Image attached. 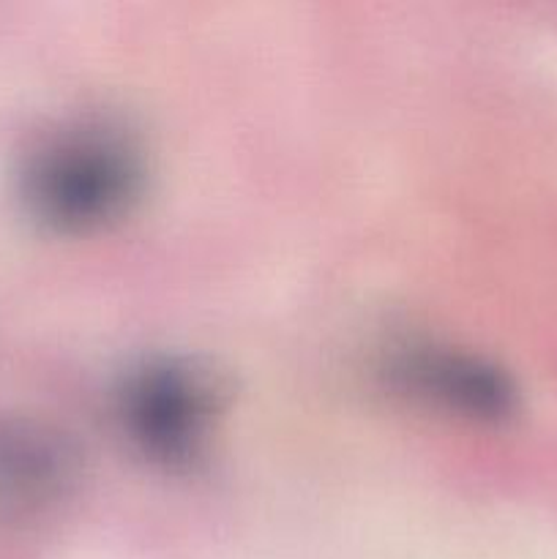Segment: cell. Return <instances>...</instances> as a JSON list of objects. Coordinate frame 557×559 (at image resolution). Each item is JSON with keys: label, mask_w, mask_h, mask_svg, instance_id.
<instances>
[{"label": "cell", "mask_w": 557, "mask_h": 559, "mask_svg": "<svg viewBox=\"0 0 557 559\" xmlns=\"http://www.w3.org/2000/svg\"><path fill=\"white\" fill-rule=\"evenodd\" d=\"M151 180L145 136L109 109L60 118L27 147L16 175L22 207L47 233L80 238L118 227Z\"/></svg>", "instance_id": "6da1fadb"}, {"label": "cell", "mask_w": 557, "mask_h": 559, "mask_svg": "<svg viewBox=\"0 0 557 559\" xmlns=\"http://www.w3.org/2000/svg\"><path fill=\"white\" fill-rule=\"evenodd\" d=\"M80 480V451L52 424L0 420V516L25 519L66 502Z\"/></svg>", "instance_id": "277c9868"}, {"label": "cell", "mask_w": 557, "mask_h": 559, "mask_svg": "<svg viewBox=\"0 0 557 559\" xmlns=\"http://www.w3.org/2000/svg\"><path fill=\"white\" fill-rule=\"evenodd\" d=\"M109 413L134 456L164 473H191L211 456L224 385L197 355L147 353L118 374Z\"/></svg>", "instance_id": "7a4b0ae2"}, {"label": "cell", "mask_w": 557, "mask_h": 559, "mask_svg": "<svg viewBox=\"0 0 557 559\" xmlns=\"http://www.w3.org/2000/svg\"><path fill=\"white\" fill-rule=\"evenodd\" d=\"M377 374L404 402L462 424L495 426L519 409V385L511 371L451 338H393L380 349Z\"/></svg>", "instance_id": "3957f363"}]
</instances>
